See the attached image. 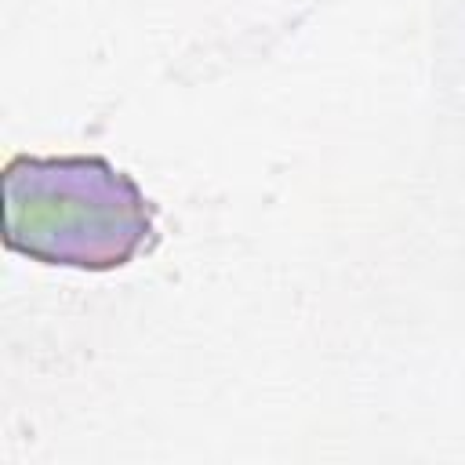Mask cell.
<instances>
[{"label":"cell","mask_w":465,"mask_h":465,"mask_svg":"<svg viewBox=\"0 0 465 465\" xmlns=\"http://www.w3.org/2000/svg\"><path fill=\"white\" fill-rule=\"evenodd\" d=\"M4 247L44 265L109 272L156 243V207L105 156L18 153L0 174Z\"/></svg>","instance_id":"cell-1"}]
</instances>
